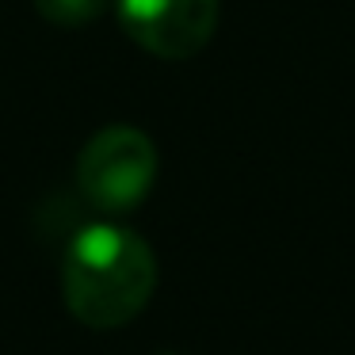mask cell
Returning <instances> with one entry per match:
<instances>
[{"mask_svg":"<svg viewBox=\"0 0 355 355\" xmlns=\"http://www.w3.org/2000/svg\"><path fill=\"white\" fill-rule=\"evenodd\" d=\"M157 291V256L134 230L92 222L69 241L62 294L69 313L88 329H119L149 306Z\"/></svg>","mask_w":355,"mask_h":355,"instance_id":"1","label":"cell"},{"mask_svg":"<svg viewBox=\"0 0 355 355\" xmlns=\"http://www.w3.org/2000/svg\"><path fill=\"white\" fill-rule=\"evenodd\" d=\"M157 180V146L138 126H103L77 157L80 195L103 214H126Z\"/></svg>","mask_w":355,"mask_h":355,"instance_id":"2","label":"cell"},{"mask_svg":"<svg viewBox=\"0 0 355 355\" xmlns=\"http://www.w3.org/2000/svg\"><path fill=\"white\" fill-rule=\"evenodd\" d=\"M119 24L146 54L161 62L195 58L218 27V0H115Z\"/></svg>","mask_w":355,"mask_h":355,"instance_id":"3","label":"cell"},{"mask_svg":"<svg viewBox=\"0 0 355 355\" xmlns=\"http://www.w3.org/2000/svg\"><path fill=\"white\" fill-rule=\"evenodd\" d=\"M107 4L111 0H35V12H39L46 24L73 31V27H85V24H92V19H100L103 12H107Z\"/></svg>","mask_w":355,"mask_h":355,"instance_id":"4","label":"cell"}]
</instances>
